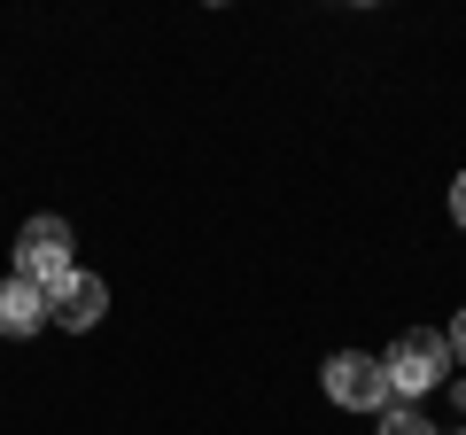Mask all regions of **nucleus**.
<instances>
[{"label":"nucleus","mask_w":466,"mask_h":435,"mask_svg":"<svg viewBox=\"0 0 466 435\" xmlns=\"http://www.w3.org/2000/svg\"><path fill=\"white\" fill-rule=\"evenodd\" d=\"M381 366H389V389H397V404H420L435 381L451 373V342L435 335V327H412V335H397L381 350Z\"/></svg>","instance_id":"nucleus-1"},{"label":"nucleus","mask_w":466,"mask_h":435,"mask_svg":"<svg viewBox=\"0 0 466 435\" xmlns=\"http://www.w3.org/2000/svg\"><path fill=\"white\" fill-rule=\"evenodd\" d=\"M70 249H78V241H70V218H24V226H16V280L63 288L70 272H78Z\"/></svg>","instance_id":"nucleus-2"},{"label":"nucleus","mask_w":466,"mask_h":435,"mask_svg":"<svg viewBox=\"0 0 466 435\" xmlns=\"http://www.w3.org/2000/svg\"><path fill=\"white\" fill-rule=\"evenodd\" d=\"M319 381H327V397L342 404V412H389L397 404V389H389V366L366 350H334L327 366H319Z\"/></svg>","instance_id":"nucleus-3"},{"label":"nucleus","mask_w":466,"mask_h":435,"mask_svg":"<svg viewBox=\"0 0 466 435\" xmlns=\"http://www.w3.org/2000/svg\"><path fill=\"white\" fill-rule=\"evenodd\" d=\"M101 311H109V280H101V272H70L63 288H47V319L63 335H86Z\"/></svg>","instance_id":"nucleus-4"},{"label":"nucleus","mask_w":466,"mask_h":435,"mask_svg":"<svg viewBox=\"0 0 466 435\" xmlns=\"http://www.w3.org/2000/svg\"><path fill=\"white\" fill-rule=\"evenodd\" d=\"M47 327V288H32V280H0V335L8 342H24V335H39Z\"/></svg>","instance_id":"nucleus-5"},{"label":"nucleus","mask_w":466,"mask_h":435,"mask_svg":"<svg viewBox=\"0 0 466 435\" xmlns=\"http://www.w3.org/2000/svg\"><path fill=\"white\" fill-rule=\"evenodd\" d=\"M381 435H435V428H428L420 404H389V412H381Z\"/></svg>","instance_id":"nucleus-6"},{"label":"nucleus","mask_w":466,"mask_h":435,"mask_svg":"<svg viewBox=\"0 0 466 435\" xmlns=\"http://www.w3.org/2000/svg\"><path fill=\"white\" fill-rule=\"evenodd\" d=\"M443 342H451V358H459V366H466V311L451 319V335H443Z\"/></svg>","instance_id":"nucleus-7"},{"label":"nucleus","mask_w":466,"mask_h":435,"mask_svg":"<svg viewBox=\"0 0 466 435\" xmlns=\"http://www.w3.org/2000/svg\"><path fill=\"white\" fill-rule=\"evenodd\" d=\"M451 218H459V226H466V171H459V179H451Z\"/></svg>","instance_id":"nucleus-8"},{"label":"nucleus","mask_w":466,"mask_h":435,"mask_svg":"<svg viewBox=\"0 0 466 435\" xmlns=\"http://www.w3.org/2000/svg\"><path fill=\"white\" fill-rule=\"evenodd\" d=\"M451 397H459V412H466V381H451Z\"/></svg>","instance_id":"nucleus-9"},{"label":"nucleus","mask_w":466,"mask_h":435,"mask_svg":"<svg viewBox=\"0 0 466 435\" xmlns=\"http://www.w3.org/2000/svg\"><path fill=\"white\" fill-rule=\"evenodd\" d=\"M459 435H466V428H459Z\"/></svg>","instance_id":"nucleus-10"}]
</instances>
